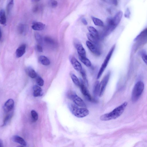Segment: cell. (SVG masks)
Listing matches in <instances>:
<instances>
[{"label":"cell","instance_id":"cell-2","mask_svg":"<svg viewBox=\"0 0 147 147\" xmlns=\"http://www.w3.org/2000/svg\"><path fill=\"white\" fill-rule=\"evenodd\" d=\"M144 88V84L142 81H139L136 84L132 93L131 99L133 102H136L139 100L142 93Z\"/></svg>","mask_w":147,"mask_h":147},{"label":"cell","instance_id":"cell-35","mask_svg":"<svg viewBox=\"0 0 147 147\" xmlns=\"http://www.w3.org/2000/svg\"><path fill=\"white\" fill-rule=\"evenodd\" d=\"M130 12L129 9L127 8L126 10L124 16L127 18H129L130 17Z\"/></svg>","mask_w":147,"mask_h":147},{"label":"cell","instance_id":"cell-44","mask_svg":"<svg viewBox=\"0 0 147 147\" xmlns=\"http://www.w3.org/2000/svg\"><path fill=\"white\" fill-rule=\"evenodd\" d=\"M17 147H24L23 146H17Z\"/></svg>","mask_w":147,"mask_h":147},{"label":"cell","instance_id":"cell-7","mask_svg":"<svg viewBox=\"0 0 147 147\" xmlns=\"http://www.w3.org/2000/svg\"><path fill=\"white\" fill-rule=\"evenodd\" d=\"M80 87L81 91L83 95L84 96L86 99L88 101L90 102H96V101L94 100L90 94L87 89L82 81L80 82Z\"/></svg>","mask_w":147,"mask_h":147},{"label":"cell","instance_id":"cell-33","mask_svg":"<svg viewBox=\"0 0 147 147\" xmlns=\"http://www.w3.org/2000/svg\"><path fill=\"white\" fill-rule=\"evenodd\" d=\"M35 37L37 41L39 43H41L42 42V37L39 33H36L35 34Z\"/></svg>","mask_w":147,"mask_h":147},{"label":"cell","instance_id":"cell-21","mask_svg":"<svg viewBox=\"0 0 147 147\" xmlns=\"http://www.w3.org/2000/svg\"><path fill=\"white\" fill-rule=\"evenodd\" d=\"M26 72L28 76L32 78H35L37 77V74L35 71L31 68H28Z\"/></svg>","mask_w":147,"mask_h":147},{"label":"cell","instance_id":"cell-29","mask_svg":"<svg viewBox=\"0 0 147 147\" xmlns=\"http://www.w3.org/2000/svg\"><path fill=\"white\" fill-rule=\"evenodd\" d=\"M71 77L74 83L76 86H80V82L76 76L74 74H71Z\"/></svg>","mask_w":147,"mask_h":147},{"label":"cell","instance_id":"cell-23","mask_svg":"<svg viewBox=\"0 0 147 147\" xmlns=\"http://www.w3.org/2000/svg\"><path fill=\"white\" fill-rule=\"evenodd\" d=\"M87 37L89 41L98 47H99V40H97L89 33L87 34Z\"/></svg>","mask_w":147,"mask_h":147},{"label":"cell","instance_id":"cell-12","mask_svg":"<svg viewBox=\"0 0 147 147\" xmlns=\"http://www.w3.org/2000/svg\"><path fill=\"white\" fill-rule=\"evenodd\" d=\"M75 46L79 57H86V51L82 45L80 43H77L75 44Z\"/></svg>","mask_w":147,"mask_h":147},{"label":"cell","instance_id":"cell-11","mask_svg":"<svg viewBox=\"0 0 147 147\" xmlns=\"http://www.w3.org/2000/svg\"><path fill=\"white\" fill-rule=\"evenodd\" d=\"M26 45L23 44L21 45L17 49L16 51V55L18 58L23 56L26 52Z\"/></svg>","mask_w":147,"mask_h":147},{"label":"cell","instance_id":"cell-30","mask_svg":"<svg viewBox=\"0 0 147 147\" xmlns=\"http://www.w3.org/2000/svg\"><path fill=\"white\" fill-rule=\"evenodd\" d=\"M14 4V1H11L8 3L7 8V11L8 14H10Z\"/></svg>","mask_w":147,"mask_h":147},{"label":"cell","instance_id":"cell-14","mask_svg":"<svg viewBox=\"0 0 147 147\" xmlns=\"http://www.w3.org/2000/svg\"><path fill=\"white\" fill-rule=\"evenodd\" d=\"M88 31L91 35L98 40L100 39L99 35L98 32L93 27L89 26L87 27Z\"/></svg>","mask_w":147,"mask_h":147},{"label":"cell","instance_id":"cell-25","mask_svg":"<svg viewBox=\"0 0 147 147\" xmlns=\"http://www.w3.org/2000/svg\"><path fill=\"white\" fill-rule=\"evenodd\" d=\"M79 59L80 61L86 66L90 67L91 66V63L90 61L86 57H79Z\"/></svg>","mask_w":147,"mask_h":147},{"label":"cell","instance_id":"cell-31","mask_svg":"<svg viewBox=\"0 0 147 147\" xmlns=\"http://www.w3.org/2000/svg\"><path fill=\"white\" fill-rule=\"evenodd\" d=\"M32 118L35 122L38 119V115L37 113L35 110H32L31 112Z\"/></svg>","mask_w":147,"mask_h":147},{"label":"cell","instance_id":"cell-5","mask_svg":"<svg viewBox=\"0 0 147 147\" xmlns=\"http://www.w3.org/2000/svg\"><path fill=\"white\" fill-rule=\"evenodd\" d=\"M68 96L69 98L72 100L76 105L82 107H86V104L83 100L75 92H70Z\"/></svg>","mask_w":147,"mask_h":147},{"label":"cell","instance_id":"cell-24","mask_svg":"<svg viewBox=\"0 0 147 147\" xmlns=\"http://www.w3.org/2000/svg\"><path fill=\"white\" fill-rule=\"evenodd\" d=\"M100 83L99 81H96L94 86L93 93L94 95L95 96L99 95Z\"/></svg>","mask_w":147,"mask_h":147},{"label":"cell","instance_id":"cell-8","mask_svg":"<svg viewBox=\"0 0 147 147\" xmlns=\"http://www.w3.org/2000/svg\"><path fill=\"white\" fill-rule=\"evenodd\" d=\"M86 44L89 50L94 55L96 56H99L100 55L101 53L98 47L89 41H86Z\"/></svg>","mask_w":147,"mask_h":147},{"label":"cell","instance_id":"cell-3","mask_svg":"<svg viewBox=\"0 0 147 147\" xmlns=\"http://www.w3.org/2000/svg\"><path fill=\"white\" fill-rule=\"evenodd\" d=\"M69 108L72 114L78 118H82L87 116L89 114V110L85 108H78L76 105L70 104Z\"/></svg>","mask_w":147,"mask_h":147},{"label":"cell","instance_id":"cell-32","mask_svg":"<svg viewBox=\"0 0 147 147\" xmlns=\"http://www.w3.org/2000/svg\"><path fill=\"white\" fill-rule=\"evenodd\" d=\"M36 82L37 84L40 86H43L44 84L43 79L39 76H37V77Z\"/></svg>","mask_w":147,"mask_h":147},{"label":"cell","instance_id":"cell-13","mask_svg":"<svg viewBox=\"0 0 147 147\" xmlns=\"http://www.w3.org/2000/svg\"><path fill=\"white\" fill-rule=\"evenodd\" d=\"M123 15L122 11H120L118 12L114 17L113 18V20L114 25L116 27L120 22Z\"/></svg>","mask_w":147,"mask_h":147},{"label":"cell","instance_id":"cell-38","mask_svg":"<svg viewBox=\"0 0 147 147\" xmlns=\"http://www.w3.org/2000/svg\"><path fill=\"white\" fill-rule=\"evenodd\" d=\"M58 5V3L57 1H53L51 3V5L52 7L55 8Z\"/></svg>","mask_w":147,"mask_h":147},{"label":"cell","instance_id":"cell-16","mask_svg":"<svg viewBox=\"0 0 147 147\" xmlns=\"http://www.w3.org/2000/svg\"><path fill=\"white\" fill-rule=\"evenodd\" d=\"M45 25L41 22L34 23L32 26L33 29L35 31H41L43 30L45 27Z\"/></svg>","mask_w":147,"mask_h":147},{"label":"cell","instance_id":"cell-6","mask_svg":"<svg viewBox=\"0 0 147 147\" xmlns=\"http://www.w3.org/2000/svg\"><path fill=\"white\" fill-rule=\"evenodd\" d=\"M110 75V72H109L104 76L101 82L100 83L99 96L102 97L105 91Z\"/></svg>","mask_w":147,"mask_h":147},{"label":"cell","instance_id":"cell-27","mask_svg":"<svg viewBox=\"0 0 147 147\" xmlns=\"http://www.w3.org/2000/svg\"><path fill=\"white\" fill-rule=\"evenodd\" d=\"M44 41L48 45H54L55 42L52 38L49 37H45L44 39Z\"/></svg>","mask_w":147,"mask_h":147},{"label":"cell","instance_id":"cell-22","mask_svg":"<svg viewBox=\"0 0 147 147\" xmlns=\"http://www.w3.org/2000/svg\"><path fill=\"white\" fill-rule=\"evenodd\" d=\"M6 22V18L5 12L3 9L0 10V24L5 25Z\"/></svg>","mask_w":147,"mask_h":147},{"label":"cell","instance_id":"cell-26","mask_svg":"<svg viewBox=\"0 0 147 147\" xmlns=\"http://www.w3.org/2000/svg\"><path fill=\"white\" fill-rule=\"evenodd\" d=\"M92 19L94 24L97 26H103L104 25L103 22L99 19L94 17H91Z\"/></svg>","mask_w":147,"mask_h":147},{"label":"cell","instance_id":"cell-1","mask_svg":"<svg viewBox=\"0 0 147 147\" xmlns=\"http://www.w3.org/2000/svg\"><path fill=\"white\" fill-rule=\"evenodd\" d=\"M128 103L126 102L114 109L108 113L104 114L101 116L100 119L102 121H107L116 119L123 113L126 108Z\"/></svg>","mask_w":147,"mask_h":147},{"label":"cell","instance_id":"cell-19","mask_svg":"<svg viewBox=\"0 0 147 147\" xmlns=\"http://www.w3.org/2000/svg\"><path fill=\"white\" fill-rule=\"evenodd\" d=\"M147 29L146 28L142 31L134 39V41H142L143 39L146 37H147Z\"/></svg>","mask_w":147,"mask_h":147},{"label":"cell","instance_id":"cell-20","mask_svg":"<svg viewBox=\"0 0 147 147\" xmlns=\"http://www.w3.org/2000/svg\"><path fill=\"white\" fill-rule=\"evenodd\" d=\"M19 32L21 34L23 35H26L28 30V27L24 24H20L18 28Z\"/></svg>","mask_w":147,"mask_h":147},{"label":"cell","instance_id":"cell-9","mask_svg":"<svg viewBox=\"0 0 147 147\" xmlns=\"http://www.w3.org/2000/svg\"><path fill=\"white\" fill-rule=\"evenodd\" d=\"M70 61L73 67L76 70L80 72L82 70L81 64L75 57H71L70 58Z\"/></svg>","mask_w":147,"mask_h":147},{"label":"cell","instance_id":"cell-10","mask_svg":"<svg viewBox=\"0 0 147 147\" xmlns=\"http://www.w3.org/2000/svg\"><path fill=\"white\" fill-rule=\"evenodd\" d=\"M14 106V102L12 99L9 100L5 103L4 107L5 111L6 113H8L13 109Z\"/></svg>","mask_w":147,"mask_h":147},{"label":"cell","instance_id":"cell-42","mask_svg":"<svg viewBox=\"0 0 147 147\" xmlns=\"http://www.w3.org/2000/svg\"><path fill=\"white\" fill-rule=\"evenodd\" d=\"M0 147H3V141L1 140H0Z\"/></svg>","mask_w":147,"mask_h":147},{"label":"cell","instance_id":"cell-28","mask_svg":"<svg viewBox=\"0 0 147 147\" xmlns=\"http://www.w3.org/2000/svg\"><path fill=\"white\" fill-rule=\"evenodd\" d=\"M13 115V113H11L7 114L5 117L2 126H5L9 122L12 118Z\"/></svg>","mask_w":147,"mask_h":147},{"label":"cell","instance_id":"cell-18","mask_svg":"<svg viewBox=\"0 0 147 147\" xmlns=\"http://www.w3.org/2000/svg\"><path fill=\"white\" fill-rule=\"evenodd\" d=\"M39 62L42 65L48 66L51 63V62L47 57L44 56H40L39 59Z\"/></svg>","mask_w":147,"mask_h":147},{"label":"cell","instance_id":"cell-39","mask_svg":"<svg viewBox=\"0 0 147 147\" xmlns=\"http://www.w3.org/2000/svg\"><path fill=\"white\" fill-rule=\"evenodd\" d=\"M82 23L85 25H87L88 24V23L86 20V19L84 18H83L82 19Z\"/></svg>","mask_w":147,"mask_h":147},{"label":"cell","instance_id":"cell-15","mask_svg":"<svg viewBox=\"0 0 147 147\" xmlns=\"http://www.w3.org/2000/svg\"><path fill=\"white\" fill-rule=\"evenodd\" d=\"M33 95L34 97H37L43 95L42 90L40 87L37 85H35L33 87Z\"/></svg>","mask_w":147,"mask_h":147},{"label":"cell","instance_id":"cell-17","mask_svg":"<svg viewBox=\"0 0 147 147\" xmlns=\"http://www.w3.org/2000/svg\"><path fill=\"white\" fill-rule=\"evenodd\" d=\"M12 140L13 142L19 143L23 146H26L27 145V143L25 140L19 136H13L12 137Z\"/></svg>","mask_w":147,"mask_h":147},{"label":"cell","instance_id":"cell-36","mask_svg":"<svg viewBox=\"0 0 147 147\" xmlns=\"http://www.w3.org/2000/svg\"><path fill=\"white\" fill-rule=\"evenodd\" d=\"M141 57L144 63L147 65V55L146 53H143L141 54Z\"/></svg>","mask_w":147,"mask_h":147},{"label":"cell","instance_id":"cell-43","mask_svg":"<svg viewBox=\"0 0 147 147\" xmlns=\"http://www.w3.org/2000/svg\"><path fill=\"white\" fill-rule=\"evenodd\" d=\"M2 37V33L1 29V27H0V41L1 40Z\"/></svg>","mask_w":147,"mask_h":147},{"label":"cell","instance_id":"cell-41","mask_svg":"<svg viewBox=\"0 0 147 147\" xmlns=\"http://www.w3.org/2000/svg\"><path fill=\"white\" fill-rule=\"evenodd\" d=\"M38 7L37 6H35L33 9V11L35 12H36L38 10Z\"/></svg>","mask_w":147,"mask_h":147},{"label":"cell","instance_id":"cell-34","mask_svg":"<svg viewBox=\"0 0 147 147\" xmlns=\"http://www.w3.org/2000/svg\"><path fill=\"white\" fill-rule=\"evenodd\" d=\"M80 72L81 73L82 78L86 84H88V81L87 79L86 76L85 72L82 69V70Z\"/></svg>","mask_w":147,"mask_h":147},{"label":"cell","instance_id":"cell-40","mask_svg":"<svg viewBox=\"0 0 147 147\" xmlns=\"http://www.w3.org/2000/svg\"><path fill=\"white\" fill-rule=\"evenodd\" d=\"M112 3L115 5L117 6L118 5V2L117 1H111Z\"/></svg>","mask_w":147,"mask_h":147},{"label":"cell","instance_id":"cell-37","mask_svg":"<svg viewBox=\"0 0 147 147\" xmlns=\"http://www.w3.org/2000/svg\"><path fill=\"white\" fill-rule=\"evenodd\" d=\"M36 48L37 51L39 53L42 52L43 51V48L40 45H36Z\"/></svg>","mask_w":147,"mask_h":147},{"label":"cell","instance_id":"cell-4","mask_svg":"<svg viewBox=\"0 0 147 147\" xmlns=\"http://www.w3.org/2000/svg\"><path fill=\"white\" fill-rule=\"evenodd\" d=\"M115 47V45H114L111 48V49L107 55L100 68L98 73L96 77L97 79H99L101 77L106 69L114 51Z\"/></svg>","mask_w":147,"mask_h":147}]
</instances>
